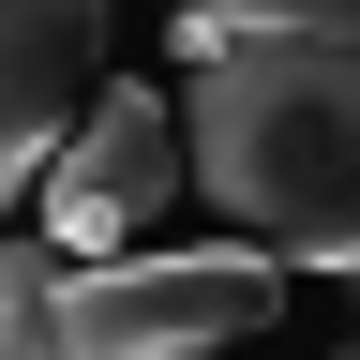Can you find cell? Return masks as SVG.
I'll list each match as a JSON object with an SVG mask.
<instances>
[{"mask_svg":"<svg viewBox=\"0 0 360 360\" xmlns=\"http://www.w3.org/2000/svg\"><path fill=\"white\" fill-rule=\"evenodd\" d=\"M180 180L240 210L270 270H360V60L330 45H210L180 60Z\"/></svg>","mask_w":360,"mask_h":360,"instance_id":"6da1fadb","label":"cell"},{"mask_svg":"<svg viewBox=\"0 0 360 360\" xmlns=\"http://www.w3.org/2000/svg\"><path fill=\"white\" fill-rule=\"evenodd\" d=\"M285 315V270L255 240H195V255H105L60 270V360H210Z\"/></svg>","mask_w":360,"mask_h":360,"instance_id":"7a4b0ae2","label":"cell"},{"mask_svg":"<svg viewBox=\"0 0 360 360\" xmlns=\"http://www.w3.org/2000/svg\"><path fill=\"white\" fill-rule=\"evenodd\" d=\"M30 195H45V255H60V270H105L135 225L180 195V105L135 90V75H105V90L75 105V135L45 150Z\"/></svg>","mask_w":360,"mask_h":360,"instance_id":"3957f363","label":"cell"},{"mask_svg":"<svg viewBox=\"0 0 360 360\" xmlns=\"http://www.w3.org/2000/svg\"><path fill=\"white\" fill-rule=\"evenodd\" d=\"M90 90H105V0H0V210L45 180Z\"/></svg>","mask_w":360,"mask_h":360,"instance_id":"277c9868","label":"cell"},{"mask_svg":"<svg viewBox=\"0 0 360 360\" xmlns=\"http://www.w3.org/2000/svg\"><path fill=\"white\" fill-rule=\"evenodd\" d=\"M210 45H330V60H360V0H180V60H210Z\"/></svg>","mask_w":360,"mask_h":360,"instance_id":"5b68a950","label":"cell"},{"mask_svg":"<svg viewBox=\"0 0 360 360\" xmlns=\"http://www.w3.org/2000/svg\"><path fill=\"white\" fill-rule=\"evenodd\" d=\"M0 360H60V255L0 240Z\"/></svg>","mask_w":360,"mask_h":360,"instance_id":"8992f818","label":"cell"}]
</instances>
